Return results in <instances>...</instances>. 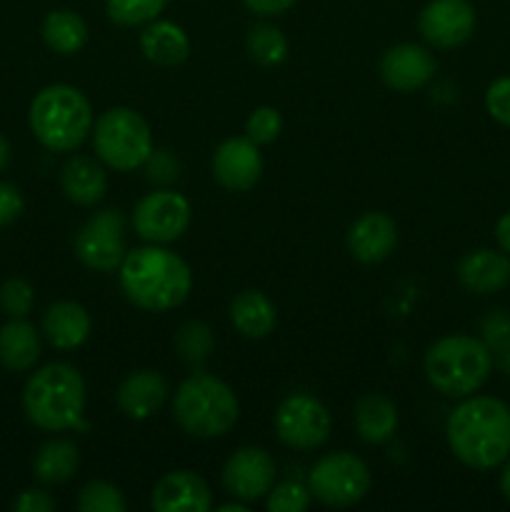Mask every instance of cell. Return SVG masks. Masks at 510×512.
Here are the masks:
<instances>
[{"label": "cell", "instance_id": "27", "mask_svg": "<svg viewBox=\"0 0 510 512\" xmlns=\"http://www.w3.org/2000/svg\"><path fill=\"white\" fill-rule=\"evenodd\" d=\"M80 465V453L70 440H48L33 460V473L40 483H68Z\"/></svg>", "mask_w": 510, "mask_h": 512}, {"label": "cell", "instance_id": "37", "mask_svg": "<svg viewBox=\"0 0 510 512\" xmlns=\"http://www.w3.org/2000/svg\"><path fill=\"white\" fill-rule=\"evenodd\" d=\"M15 512H53L55 510V500L50 498L45 490H23V493L18 495V498L13 500V505H10Z\"/></svg>", "mask_w": 510, "mask_h": 512}, {"label": "cell", "instance_id": "25", "mask_svg": "<svg viewBox=\"0 0 510 512\" xmlns=\"http://www.w3.org/2000/svg\"><path fill=\"white\" fill-rule=\"evenodd\" d=\"M355 430L368 445H383L398 430V408L385 395H365L355 405Z\"/></svg>", "mask_w": 510, "mask_h": 512}, {"label": "cell", "instance_id": "4", "mask_svg": "<svg viewBox=\"0 0 510 512\" xmlns=\"http://www.w3.org/2000/svg\"><path fill=\"white\" fill-rule=\"evenodd\" d=\"M30 130L53 153H70L93 133L90 100L73 85H48L30 103Z\"/></svg>", "mask_w": 510, "mask_h": 512}, {"label": "cell", "instance_id": "33", "mask_svg": "<svg viewBox=\"0 0 510 512\" xmlns=\"http://www.w3.org/2000/svg\"><path fill=\"white\" fill-rule=\"evenodd\" d=\"M35 293L33 285L23 278H10L0 285V310L8 318H25L33 310Z\"/></svg>", "mask_w": 510, "mask_h": 512}, {"label": "cell", "instance_id": "17", "mask_svg": "<svg viewBox=\"0 0 510 512\" xmlns=\"http://www.w3.org/2000/svg\"><path fill=\"white\" fill-rule=\"evenodd\" d=\"M398 245V225L385 213H363L348 228V250L365 265L383 263Z\"/></svg>", "mask_w": 510, "mask_h": 512}, {"label": "cell", "instance_id": "35", "mask_svg": "<svg viewBox=\"0 0 510 512\" xmlns=\"http://www.w3.org/2000/svg\"><path fill=\"white\" fill-rule=\"evenodd\" d=\"M485 108L490 118L510 128V78H498L485 90Z\"/></svg>", "mask_w": 510, "mask_h": 512}, {"label": "cell", "instance_id": "7", "mask_svg": "<svg viewBox=\"0 0 510 512\" xmlns=\"http://www.w3.org/2000/svg\"><path fill=\"white\" fill-rule=\"evenodd\" d=\"M93 145L108 168L128 173L153 158V133L148 120L130 108H110L95 120Z\"/></svg>", "mask_w": 510, "mask_h": 512}, {"label": "cell", "instance_id": "24", "mask_svg": "<svg viewBox=\"0 0 510 512\" xmlns=\"http://www.w3.org/2000/svg\"><path fill=\"white\" fill-rule=\"evenodd\" d=\"M40 358V335L25 318H10L0 328V365L10 373H25Z\"/></svg>", "mask_w": 510, "mask_h": 512}, {"label": "cell", "instance_id": "23", "mask_svg": "<svg viewBox=\"0 0 510 512\" xmlns=\"http://www.w3.org/2000/svg\"><path fill=\"white\" fill-rule=\"evenodd\" d=\"M60 188H63L65 198L70 203L88 208V205L103 200L105 190H108V178H105V170L93 158L75 155L60 170Z\"/></svg>", "mask_w": 510, "mask_h": 512}, {"label": "cell", "instance_id": "14", "mask_svg": "<svg viewBox=\"0 0 510 512\" xmlns=\"http://www.w3.org/2000/svg\"><path fill=\"white\" fill-rule=\"evenodd\" d=\"M213 175L225 190L233 193L250 190L263 175V155L258 145L248 135L223 140L213 153Z\"/></svg>", "mask_w": 510, "mask_h": 512}, {"label": "cell", "instance_id": "3", "mask_svg": "<svg viewBox=\"0 0 510 512\" xmlns=\"http://www.w3.org/2000/svg\"><path fill=\"white\" fill-rule=\"evenodd\" d=\"M23 410L33 425L48 433L85 430V380L73 365L50 363L30 375L23 390Z\"/></svg>", "mask_w": 510, "mask_h": 512}, {"label": "cell", "instance_id": "13", "mask_svg": "<svg viewBox=\"0 0 510 512\" xmlns=\"http://www.w3.org/2000/svg\"><path fill=\"white\" fill-rule=\"evenodd\" d=\"M418 28L433 48H458L475 33V10L468 0H430L420 10Z\"/></svg>", "mask_w": 510, "mask_h": 512}, {"label": "cell", "instance_id": "21", "mask_svg": "<svg viewBox=\"0 0 510 512\" xmlns=\"http://www.w3.org/2000/svg\"><path fill=\"white\" fill-rule=\"evenodd\" d=\"M140 50L145 60L160 68H175L190 55V38L180 25L170 20H153L140 33Z\"/></svg>", "mask_w": 510, "mask_h": 512}, {"label": "cell", "instance_id": "34", "mask_svg": "<svg viewBox=\"0 0 510 512\" xmlns=\"http://www.w3.org/2000/svg\"><path fill=\"white\" fill-rule=\"evenodd\" d=\"M283 130V118L275 108L263 105V108H255L253 113L245 120V135L253 140L255 145H270Z\"/></svg>", "mask_w": 510, "mask_h": 512}, {"label": "cell", "instance_id": "11", "mask_svg": "<svg viewBox=\"0 0 510 512\" xmlns=\"http://www.w3.org/2000/svg\"><path fill=\"white\" fill-rule=\"evenodd\" d=\"M190 225V203L175 190H155L138 200L133 210V228L145 243L168 245L178 240Z\"/></svg>", "mask_w": 510, "mask_h": 512}, {"label": "cell", "instance_id": "22", "mask_svg": "<svg viewBox=\"0 0 510 512\" xmlns=\"http://www.w3.org/2000/svg\"><path fill=\"white\" fill-rule=\"evenodd\" d=\"M230 323L235 333H240L248 340L268 338L278 323V310L273 300L260 290H243L230 303Z\"/></svg>", "mask_w": 510, "mask_h": 512}, {"label": "cell", "instance_id": "10", "mask_svg": "<svg viewBox=\"0 0 510 512\" xmlns=\"http://www.w3.org/2000/svg\"><path fill=\"white\" fill-rule=\"evenodd\" d=\"M125 220L120 210H100L75 235V255L83 265L98 273L120 268L125 258Z\"/></svg>", "mask_w": 510, "mask_h": 512}, {"label": "cell", "instance_id": "12", "mask_svg": "<svg viewBox=\"0 0 510 512\" xmlns=\"http://www.w3.org/2000/svg\"><path fill=\"white\" fill-rule=\"evenodd\" d=\"M223 485L235 500L258 503L275 485V460L255 445L235 450L223 465Z\"/></svg>", "mask_w": 510, "mask_h": 512}, {"label": "cell", "instance_id": "1", "mask_svg": "<svg viewBox=\"0 0 510 512\" xmlns=\"http://www.w3.org/2000/svg\"><path fill=\"white\" fill-rule=\"evenodd\" d=\"M455 458L473 470H493L510 455V408L490 395L463 400L445 425Z\"/></svg>", "mask_w": 510, "mask_h": 512}, {"label": "cell", "instance_id": "39", "mask_svg": "<svg viewBox=\"0 0 510 512\" xmlns=\"http://www.w3.org/2000/svg\"><path fill=\"white\" fill-rule=\"evenodd\" d=\"M495 240H498L500 250L510 255V213L500 215L498 225H495Z\"/></svg>", "mask_w": 510, "mask_h": 512}, {"label": "cell", "instance_id": "38", "mask_svg": "<svg viewBox=\"0 0 510 512\" xmlns=\"http://www.w3.org/2000/svg\"><path fill=\"white\" fill-rule=\"evenodd\" d=\"M243 3L250 13L265 15V18H268V15H280L285 13V10H290L298 0H243Z\"/></svg>", "mask_w": 510, "mask_h": 512}, {"label": "cell", "instance_id": "6", "mask_svg": "<svg viewBox=\"0 0 510 512\" xmlns=\"http://www.w3.org/2000/svg\"><path fill=\"white\" fill-rule=\"evenodd\" d=\"M240 405L233 390L213 375H190L173 398V418L193 438H223L238 423Z\"/></svg>", "mask_w": 510, "mask_h": 512}, {"label": "cell", "instance_id": "29", "mask_svg": "<svg viewBox=\"0 0 510 512\" xmlns=\"http://www.w3.org/2000/svg\"><path fill=\"white\" fill-rule=\"evenodd\" d=\"M215 348L213 330L208 328L200 320H188L185 325H180V330L175 333V350H178L180 358L190 365H200L210 358Z\"/></svg>", "mask_w": 510, "mask_h": 512}, {"label": "cell", "instance_id": "20", "mask_svg": "<svg viewBox=\"0 0 510 512\" xmlns=\"http://www.w3.org/2000/svg\"><path fill=\"white\" fill-rule=\"evenodd\" d=\"M43 333L48 343L58 350H75L88 340L90 315L73 300H58L43 315Z\"/></svg>", "mask_w": 510, "mask_h": 512}, {"label": "cell", "instance_id": "2", "mask_svg": "<svg viewBox=\"0 0 510 512\" xmlns=\"http://www.w3.org/2000/svg\"><path fill=\"white\" fill-rule=\"evenodd\" d=\"M120 288L135 308L165 313L188 300L193 273L178 253L150 243L125 253L120 263Z\"/></svg>", "mask_w": 510, "mask_h": 512}, {"label": "cell", "instance_id": "30", "mask_svg": "<svg viewBox=\"0 0 510 512\" xmlns=\"http://www.w3.org/2000/svg\"><path fill=\"white\" fill-rule=\"evenodd\" d=\"M170 0H105V13L115 25L135 28L158 20V15L168 8Z\"/></svg>", "mask_w": 510, "mask_h": 512}, {"label": "cell", "instance_id": "36", "mask_svg": "<svg viewBox=\"0 0 510 512\" xmlns=\"http://www.w3.org/2000/svg\"><path fill=\"white\" fill-rule=\"evenodd\" d=\"M20 213H23V195H20V190L0 180V228H8L10 223H15Z\"/></svg>", "mask_w": 510, "mask_h": 512}, {"label": "cell", "instance_id": "26", "mask_svg": "<svg viewBox=\"0 0 510 512\" xmlns=\"http://www.w3.org/2000/svg\"><path fill=\"white\" fill-rule=\"evenodd\" d=\"M43 40L53 53L75 55L88 43V25L75 10L60 8L45 15L43 20Z\"/></svg>", "mask_w": 510, "mask_h": 512}, {"label": "cell", "instance_id": "18", "mask_svg": "<svg viewBox=\"0 0 510 512\" xmlns=\"http://www.w3.org/2000/svg\"><path fill=\"white\" fill-rule=\"evenodd\" d=\"M118 408L130 420H148L168 398V383L158 370H135L120 383Z\"/></svg>", "mask_w": 510, "mask_h": 512}, {"label": "cell", "instance_id": "32", "mask_svg": "<svg viewBox=\"0 0 510 512\" xmlns=\"http://www.w3.org/2000/svg\"><path fill=\"white\" fill-rule=\"evenodd\" d=\"M310 500H313V495H310L308 485L285 480V483L270 488L265 505L270 512H303L310 508Z\"/></svg>", "mask_w": 510, "mask_h": 512}, {"label": "cell", "instance_id": "40", "mask_svg": "<svg viewBox=\"0 0 510 512\" xmlns=\"http://www.w3.org/2000/svg\"><path fill=\"white\" fill-rule=\"evenodd\" d=\"M500 493H503L505 500L510 503V455H508V460H505L503 473H500Z\"/></svg>", "mask_w": 510, "mask_h": 512}, {"label": "cell", "instance_id": "41", "mask_svg": "<svg viewBox=\"0 0 510 512\" xmlns=\"http://www.w3.org/2000/svg\"><path fill=\"white\" fill-rule=\"evenodd\" d=\"M10 163V143L0 135V170H5V165Z\"/></svg>", "mask_w": 510, "mask_h": 512}, {"label": "cell", "instance_id": "5", "mask_svg": "<svg viewBox=\"0 0 510 512\" xmlns=\"http://www.w3.org/2000/svg\"><path fill=\"white\" fill-rule=\"evenodd\" d=\"M493 358L483 340L473 335H448L425 353V378L448 398H468L490 378Z\"/></svg>", "mask_w": 510, "mask_h": 512}, {"label": "cell", "instance_id": "28", "mask_svg": "<svg viewBox=\"0 0 510 512\" xmlns=\"http://www.w3.org/2000/svg\"><path fill=\"white\" fill-rule=\"evenodd\" d=\"M248 55L263 68H275L288 58V38L270 23H258L248 33Z\"/></svg>", "mask_w": 510, "mask_h": 512}, {"label": "cell", "instance_id": "9", "mask_svg": "<svg viewBox=\"0 0 510 512\" xmlns=\"http://www.w3.org/2000/svg\"><path fill=\"white\" fill-rule=\"evenodd\" d=\"M330 413L313 395L295 393L275 410V433L288 448L315 450L330 438Z\"/></svg>", "mask_w": 510, "mask_h": 512}, {"label": "cell", "instance_id": "19", "mask_svg": "<svg viewBox=\"0 0 510 512\" xmlns=\"http://www.w3.org/2000/svg\"><path fill=\"white\" fill-rule=\"evenodd\" d=\"M458 280L475 295H493L510 283L508 253L480 248L465 255L458 265Z\"/></svg>", "mask_w": 510, "mask_h": 512}, {"label": "cell", "instance_id": "8", "mask_svg": "<svg viewBox=\"0 0 510 512\" xmlns=\"http://www.w3.org/2000/svg\"><path fill=\"white\" fill-rule=\"evenodd\" d=\"M370 483L368 465L345 450L320 458L308 475L310 495L328 508H353L368 495Z\"/></svg>", "mask_w": 510, "mask_h": 512}, {"label": "cell", "instance_id": "31", "mask_svg": "<svg viewBox=\"0 0 510 512\" xmlns=\"http://www.w3.org/2000/svg\"><path fill=\"white\" fill-rule=\"evenodd\" d=\"M125 498L120 488L108 480H90L78 495L80 512H125Z\"/></svg>", "mask_w": 510, "mask_h": 512}, {"label": "cell", "instance_id": "16", "mask_svg": "<svg viewBox=\"0 0 510 512\" xmlns=\"http://www.w3.org/2000/svg\"><path fill=\"white\" fill-rule=\"evenodd\" d=\"M150 505L158 512H208L213 505V495L198 473L175 470L155 483Z\"/></svg>", "mask_w": 510, "mask_h": 512}, {"label": "cell", "instance_id": "42", "mask_svg": "<svg viewBox=\"0 0 510 512\" xmlns=\"http://www.w3.org/2000/svg\"><path fill=\"white\" fill-rule=\"evenodd\" d=\"M220 512H248V503H243V500H238V503H225V505H218Z\"/></svg>", "mask_w": 510, "mask_h": 512}, {"label": "cell", "instance_id": "15", "mask_svg": "<svg viewBox=\"0 0 510 512\" xmlns=\"http://www.w3.org/2000/svg\"><path fill=\"white\" fill-rule=\"evenodd\" d=\"M435 75V58L430 50L415 43H400L385 50L380 60V78L395 93H413Z\"/></svg>", "mask_w": 510, "mask_h": 512}]
</instances>
